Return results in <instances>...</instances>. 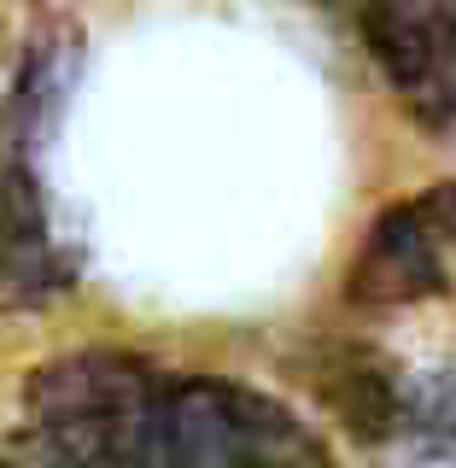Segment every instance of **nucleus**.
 <instances>
[{
	"mask_svg": "<svg viewBox=\"0 0 456 468\" xmlns=\"http://www.w3.org/2000/svg\"><path fill=\"white\" fill-rule=\"evenodd\" d=\"M0 468H334L299 410L141 351H70L24 380Z\"/></svg>",
	"mask_w": 456,
	"mask_h": 468,
	"instance_id": "1",
	"label": "nucleus"
},
{
	"mask_svg": "<svg viewBox=\"0 0 456 468\" xmlns=\"http://www.w3.org/2000/svg\"><path fill=\"white\" fill-rule=\"evenodd\" d=\"M70 48L41 36L24 53L18 82L0 94V311H41L77 275L41 182V123L65 88Z\"/></svg>",
	"mask_w": 456,
	"mask_h": 468,
	"instance_id": "2",
	"label": "nucleus"
},
{
	"mask_svg": "<svg viewBox=\"0 0 456 468\" xmlns=\"http://www.w3.org/2000/svg\"><path fill=\"white\" fill-rule=\"evenodd\" d=\"M456 282V182L416 187L409 199H392L369 223L363 246L345 270L351 311H416V304L451 292Z\"/></svg>",
	"mask_w": 456,
	"mask_h": 468,
	"instance_id": "3",
	"label": "nucleus"
},
{
	"mask_svg": "<svg viewBox=\"0 0 456 468\" xmlns=\"http://www.w3.org/2000/svg\"><path fill=\"white\" fill-rule=\"evenodd\" d=\"M357 29L392 94L421 123L456 129V0H363Z\"/></svg>",
	"mask_w": 456,
	"mask_h": 468,
	"instance_id": "4",
	"label": "nucleus"
}]
</instances>
